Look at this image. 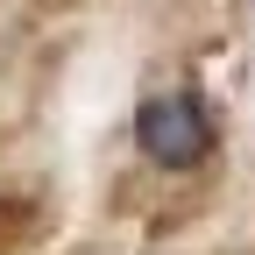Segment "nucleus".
<instances>
[{
	"mask_svg": "<svg viewBox=\"0 0 255 255\" xmlns=\"http://www.w3.org/2000/svg\"><path fill=\"white\" fill-rule=\"evenodd\" d=\"M220 142V128H213V107L199 100V92H149L142 114H135V149L149 156L156 170H199L206 156Z\"/></svg>",
	"mask_w": 255,
	"mask_h": 255,
	"instance_id": "nucleus-1",
	"label": "nucleus"
}]
</instances>
